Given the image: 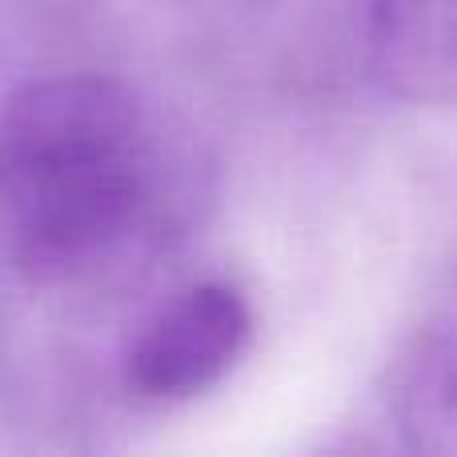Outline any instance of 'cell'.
<instances>
[{
  "instance_id": "6da1fadb",
  "label": "cell",
  "mask_w": 457,
  "mask_h": 457,
  "mask_svg": "<svg viewBox=\"0 0 457 457\" xmlns=\"http://www.w3.org/2000/svg\"><path fill=\"white\" fill-rule=\"evenodd\" d=\"M201 205L189 137L109 72H53L0 101V233L48 297H101L157 265Z\"/></svg>"
},
{
  "instance_id": "7a4b0ae2",
  "label": "cell",
  "mask_w": 457,
  "mask_h": 457,
  "mask_svg": "<svg viewBox=\"0 0 457 457\" xmlns=\"http://www.w3.org/2000/svg\"><path fill=\"white\" fill-rule=\"evenodd\" d=\"M253 341L241 285L201 277L149 309L120 349V386L145 405H181L221 386Z\"/></svg>"
},
{
  "instance_id": "3957f363",
  "label": "cell",
  "mask_w": 457,
  "mask_h": 457,
  "mask_svg": "<svg viewBox=\"0 0 457 457\" xmlns=\"http://www.w3.org/2000/svg\"><path fill=\"white\" fill-rule=\"evenodd\" d=\"M365 48L389 96L457 109V0H373Z\"/></svg>"
},
{
  "instance_id": "277c9868",
  "label": "cell",
  "mask_w": 457,
  "mask_h": 457,
  "mask_svg": "<svg viewBox=\"0 0 457 457\" xmlns=\"http://www.w3.org/2000/svg\"><path fill=\"white\" fill-rule=\"evenodd\" d=\"M389 405L410 450L457 453V277L405 341Z\"/></svg>"
}]
</instances>
